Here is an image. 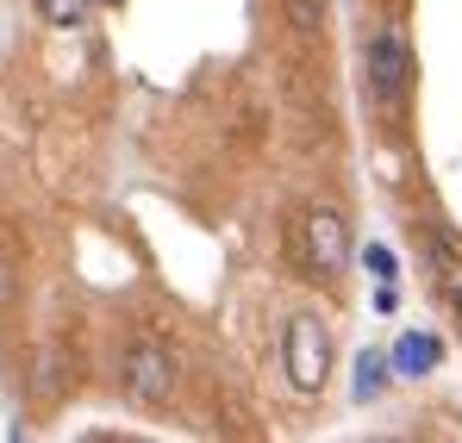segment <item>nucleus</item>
Masks as SVG:
<instances>
[{"label":"nucleus","instance_id":"f257e3e1","mask_svg":"<svg viewBox=\"0 0 462 443\" xmlns=\"http://www.w3.org/2000/svg\"><path fill=\"white\" fill-rule=\"evenodd\" d=\"M294 263L307 269V275H344L350 269V225L344 213H331V207H312L294 219Z\"/></svg>","mask_w":462,"mask_h":443},{"label":"nucleus","instance_id":"f03ea898","mask_svg":"<svg viewBox=\"0 0 462 443\" xmlns=\"http://www.w3.org/2000/svg\"><path fill=\"white\" fill-rule=\"evenodd\" d=\"M282 369L288 381L300 387V393H319L325 387V374H331V331H325V318H288V331H282Z\"/></svg>","mask_w":462,"mask_h":443},{"label":"nucleus","instance_id":"7ed1b4c3","mask_svg":"<svg viewBox=\"0 0 462 443\" xmlns=\"http://www.w3.org/2000/svg\"><path fill=\"white\" fill-rule=\"evenodd\" d=\"M125 393L138 400V406H162L169 393H175V356L151 344V337H138L132 350H125Z\"/></svg>","mask_w":462,"mask_h":443},{"label":"nucleus","instance_id":"20e7f679","mask_svg":"<svg viewBox=\"0 0 462 443\" xmlns=\"http://www.w3.org/2000/svg\"><path fill=\"white\" fill-rule=\"evenodd\" d=\"M406 75H412V63H406L400 32H393V25H375V38H369V88H375L382 106H393V100L406 94Z\"/></svg>","mask_w":462,"mask_h":443},{"label":"nucleus","instance_id":"39448f33","mask_svg":"<svg viewBox=\"0 0 462 443\" xmlns=\"http://www.w3.org/2000/svg\"><path fill=\"white\" fill-rule=\"evenodd\" d=\"M444 363V344L431 337V331H406L400 344H393V369L400 374H431Z\"/></svg>","mask_w":462,"mask_h":443},{"label":"nucleus","instance_id":"423d86ee","mask_svg":"<svg viewBox=\"0 0 462 443\" xmlns=\"http://www.w3.org/2000/svg\"><path fill=\"white\" fill-rule=\"evenodd\" d=\"M382 387H387V363L375 356V350H369V356L356 363V400H375Z\"/></svg>","mask_w":462,"mask_h":443},{"label":"nucleus","instance_id":"0eeeda50","mask_svg":"<svg viewBox=\"0 0 462 443\" xmlns=\"http://www.w3.org/2000/svg\"><path fill=\"white\" fill-rule=\"evenodd\" d=\"M38 13H44V25H81L88 0H38Z\"/></svg>","mask_w":462,"mask_h":443},{"label":"nucleus","instance_id":"6e6552de","mask_svg":"<svg viewBox=\"0 0 462 443\" xmlns=\"http://www.w3.org/2000/svg\"><path fill=\"white\" fill-rule=\"evenodd\" d=\"M288 19L294 32H319V0H288Z\"/></svg>","mask_w":462,"mask_h":443},{"label":"nucleus","instance_id":"1a4fd4ad","mask_svg":"<svg viewBox=\"0 0 462 443\" xmlns=\"http://www.w3.org/2000/svg\"><path fill=\"white\" fill-rule=\"evenodd\" d=\"M363 263H369L382 281H393V250H387V244H369V250H363Z\"/></svg>","mask_w":462,"mask_h":443},{"label":"nucleus","instance_id":"9d476101","mask_svg":"<svg viewBox=\"0 0 462 443\" xmlns=\"http://www.w3.org/2000/svg\"><path fill=\"white\" fill-rule=\"evenodd\" d=\"M6 294H13V281H6V269H0V306H6Z\"/></svg>","mask_w":462,"mask_h":443},{"label":"nucleus","instance_id":"9b49d317","mask_svg":"<svg viewBox=\"0 0 462 443\" xmlns=\"http://www.w3.org/2000/svg\"><path fill=\"white\" fill-rule=\"evenodd\" d=\"M450 300H457V312H462V281H450Z\"/></svg>","mask_w":462,"mask_h":443},{"label":"nucleus","instance_id":"f8f14e48","mask_svg":"<svg viewBox=\"0 0 462 443\" xmlns=\"http://www.w3.org/2000/svg\"><path fill=\"white\" fill-rule=\"evenodd\" d=\"M100 6H119V0H100Z\"/></svg>","mask_w":462,"mask_h":443}]
</instances>
